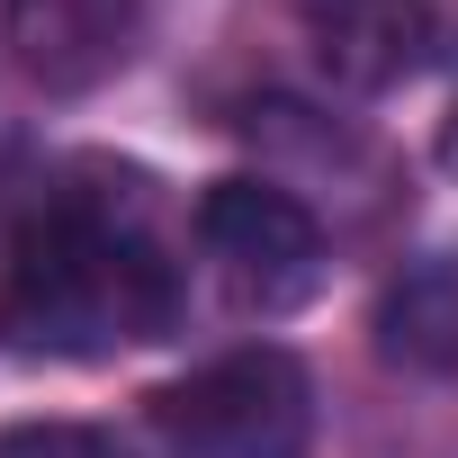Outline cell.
Masks as SVG:
<instances>
[{
  "label": "cell",
  "instance_id": "obj_1",
  "mask_svg": "<svg viewBox=\"0 0 458 458\" xmlns=\"http://www.w3.org/2000/svg\"><path fill=\"white\" fill-rule=\"evenodd\" d=\"M171 315H180V279L153 252V234L117 225L90 198L28 225L10 297H0V333L19 351H55V360H99L117 342H162Z\"/></svg>",
  "mask_w": 458,
  "mask_h": 458
},
{
  "label": "cell",
  "instance_id": "obj_2",
  "mask_svg": "<svg viewBox=\"0 0 458 458\" xmlns=\"http://www.w3.org/2000/svg\"><path fill=\"white\" fill-rule=\"evenodd\" d=\"M153 431L171 458H306L315 449V377L279 342L225 351L153 395Z\"/></svg>",
  "mask_w": 458,
  "mask_h": 458
},
{
  "label": "cell",
  "instance_id": "obj_3",
  "mask_svg": "<svg viewBox=\"0 0 458 458\" xmlns=\"http://www.w3.org/2000/svg\"><path fill=\"white\" fill-rule=\"evenodd\" d=\"M198 252L216 261L225 297L243 315H288L324 288V234L315 216L270 180H216L198 198Z\"/></svg>",
  "mask_w": 458,
  "mask_h": 458
},
{
  "label": "cell",
  "instance_id": "obj_4",
  "mask_svg": "<svg viewBox=\"0 0 458 458\" xmlns=\"http://www.w3.org/2000/svg\"><path fill=\"white\" fill-rule=\"evenodd\" d=\"M0 37L46 99H81L135 64L144 0H0Z\"/></svg>",
  "mask_w": 458,
  "mask_h": 458
},
{
  "label": "cell",
  "instance_id": "obj_5",
  "mask_svg": "<svg viewBox=\"0 0 458 458\" xmlns=\"http://www.w3.org/2000/svg\"><path fill=\"white\" fill-rule=\"evenodd\" d=\"M440 37V0H306V46L342 90L404 81Z\"/></svg>",
  "mask_w": 458,
  "mask_h": 458
},
{
  "label": "cell",
  "instance_id": "obj_6",
  "mask_svg": "<svg viewBox=\"0 0 458 458\" xmlns=\"http://www.w3.org/2000/svg\"><path fill=\"white\" fill-rule=\"evenodd\" d=\"M0 458H117V440L90 431V422H10Z\"/></svg>",
  "mask_w": 458,
  "mask_h": 458
},
{
  "label": "cell",
  "instance_id": "obj_7",
  "mask_svg": "<svg viewBox=\"0 0 458 458\" xmlns=\"http://www.w3.org/2000/svg\"><path fill=\"white\" fill-rule=\"evenodd\" d=\"M440 171L458 180V108H449V126H440Z\"/></svg>",
  "mask_w": 458,
  "mask_h": 458
}]
</instances>
